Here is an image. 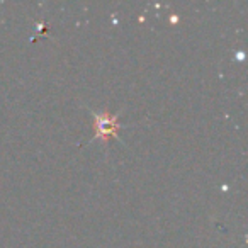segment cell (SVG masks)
I'll return each mask as SVG.
<instances>
[{"label":"cell","mask_w":248,"mask_h":248,"mask_svg":"<svg viewBox=\"0 0 248 248\" xmlns=\"http://www.w3.org/2000/svg\"><path fill=\"white\" fill-rule=\"evenodd\" d=\"M90 114L93 117V138L102 141L104 145L110 141V140L119 138V129L123 128V124L119 123V112L112 114L109 110H97L90 109Z\"/></svg>","instance_id":"1"}]
</instances>
